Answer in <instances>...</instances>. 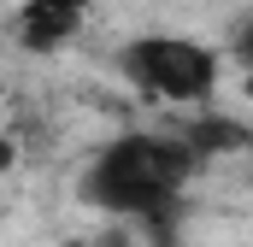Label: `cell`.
<instances>
[{
    "mask_svg": "<svg viewBox=\"0 0 253 247\" xmlns=\"http://www.w3.org/2000/svg\"><path fill=\"white\" fill-rule=\"evenodd\" d=\"M194 171H206L177 135L159 129H129L112 147L94 153V165L83 171V200L129 218V224H153V218H183V188L194 183Z\"/></svg>",
    "mask_w": 253,
    "mask_h": 247,
    "instance_id": "cell-1",
    "label": "cell"
},
{
    "mask_svg": "<svg viewBox=\"0 0 253 247\" xmlns=\"http://www.w3.org/2000/svg\"><path fill=\"white\" fill-rule=\"evenodd\" d=\"M118 77L165 106H206L218 88V53L189 36H135L118 47Z\"/></svg>",
    "mask_w": 253,
    "mask_h": 247,
    "instance_id": "cell-2",
    "label": "cell"
},
{
    "mask_svg": "<svg viewBox=\"0 0 253 247\" xmlns=\"http://www.w3.org/2000/svg\"><path fill=\"white\" fill-rule=\"evenodd\" d=\"M88 0H24L18 6V47L24 53H59L83 30Z\"/></svg>",
    "mask_w": 253,
    "mask_h": 247,
    "instance_id": "cell-3",
    "label": "cell"
},
{
    "mask_svg": "<svg viewBox=\"0 0 253 247\" xmlns=\"http://www.w3.org/2000/svg\"><path fill=\"white\" fill-rule=\"evenodd\" d=\"M177 141L206 165V159H218V153H242V147L253 141V129L242 118H230V112H200V118H189L183 129H177Z\"/></svg>",
    "mask_w": 253,
    "mask_h": 247,
    "instance_id": "cell-4",
    "label": "cell"
},
{
    "mask_svg": "<svg viewBox=\"0 0 253 247\" xmlns=\"http://www.w3.org/2000/svg\"><path fill=\"white\" fill-rule=\"evenodd\" d=\"M12 165H18V147H12V141H6V135H0V177H6V171H12Z\"/></svg>",
    "mask_w": 253,
    "mask_h": 247,
    "instance_id": "cell-5",
    "label": "cell"
},
{
    "mask_svg": "<svg viewBox=\"0 0 253 247\" xmlns=\"http://www.w3.org/2000/svg\"><path fill=\"white\" fill-rule=\"evenodd\" d=\"M65 247H88V242H65Z\"/></svg>",
    "mask_w": 253,
    "mask_h": 247,
    "instance_id": "cell-6",
    "label": "cell"
}]
</instances>
